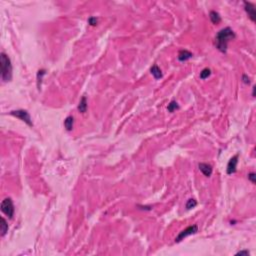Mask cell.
Masks as SVG:
<instances>
[{
    "label": "cell",
    "instance_id": "17",
    "mask_svg": "<svg viewBox=\"0 0 256 256\" xmlns=\"http://www.w3.org/2000/svg\"><path fill=\"white\" fill-rule=\"evenodd\" d=\"M210 74H211V70L209 69V68H204L201 72H200V78L201 79H206V78H208L209 76H210Z\"/></svg>",
    "mask_w": 256,
    "mask_h": 256
},
{
    "label": "cell",
    "instance_id": "12",
    "mask_svg": "<svg viewBox=\"0 0 256 256\" xmlns=\"http://www.w3.org/2000/svg\"><path fill=\"white\" fill-rule=\"evenodd\" d=\"M77 109L79 112H81V113H85V112L87 111V99L85 96H83L82 98L80 99Z\"/></svg>",
    "mask_w": 256,
    "mask_h": 256
},
{
    "label": "cell",
    "instance_id": "13",
    "mask_svg": "<svg viewBox=\"0 0 256 256\" xmlns=\"http://www.w3.org/2000/svg\"><path fill=\"white\" fill-rule=\"evenodd\" d=\"M209 17H210V20L213 24H218L221 21V16H220V14L216 11H210Z\"/></svg>",
    "mask_w": 256,
    "mask_h": 256
},
{
    "label": "cell",
    "instance_id": "1",
    "mask_svg": "<svg viewBox=\"0 0 256 256\" xmlns=\"http://www.w3.org/2000/svg\"><path fill=\"white\" fill-rule=\"evenodd\" d=\"M236 35L230 27H225L217 32L215 36V46L222 53H226L228 42L235 39Z\"/></svg>",
    "mask_w": 256,
    "mask_h": 256
},
{
    "label": "cell",
    "instance_id": "6",
    "mask_svg": "<svg viewBox=\"0 0 256 256\" xmlns=\"http://www.w3.org/2000/svg\"><path fill=\"white\" fill-rule=\"evenodd\" d=\"M237 163H238V155H234L231 159L229 160L227 164V169L226 172L228 175H231V174L235 173L237 170Z\"/></svg>",
    "mask_w": 256,
    "mask_h": 256
},
{
    "label": "cell",
    "instance_id": "20",
    "mask_svg": "<svg viewBox=\"0 0 256 256\" xmlns=\"http://www.w3.org/2000/svg\"><path fill=\"white\" fill-rule=\"evenodd\" d=\"M248 179H249V180L251 181L252 183H255V182H256V175H255V173H254V172L249 173V174H248Z\"/></svg>",
    "mask_w": 256,
    "mask_h": 256
},
{
    "label": "cell",
    "instance_id": "4",
    "mask_svg": "<svg viewBox=\"0 0 256 256\" xmlns=\"http://www.w3.org/2000/svg\"><path fill=\"white\" fill-rule=\"evenodd\" d=\"M1 211L6 215V216L11 219L14 215V205L11 198H5L1 202Z\"/></svg>",
    "mask_w": 256,
    "mask_h": 256
},
{
    "label": "cell",
    "instance_id": "5",
    "mask_svg": "<svg viewBox=\"0 0 256 256\" xmlns=\"http://www.w3.org/2000/svg\"><path fill=\"white\" fill-rule=\"evenodd\" d=\"M198 232V226L197 225H192V226H189L186 229L182 230V231L178 234V236L175 238V242L179 243L181 242L182 240H184V238H186L187 236H190V235H193Z\"/></svg>",
    "mask_w": 256,
    "mask_h": 256
},
{
    "label": "cell",
    "instance_id": "9",
    "mask_svg": "<svg viewBox=\"0 0 256 256\" xmlns=\"http://www.w3.org/2000/svg\"><path fill=\"white\" fill-rule=\"evenodd\" d=\"M193 56V54L190 52V51H188V50H180L179 51V53H178V60L179 61H181V62H183V61H186L188 59H190L191 57Z\"/></svg>",
    "mask_w": 256,
    "mask_h": 256
},
{
    "label": "cell",
    "instance_id": "8",
    "mask_svg": "<svg viewBox=\"0 0 256 256\" xmlns=\"http://www.w3.org/2000/svg\"><path fill=\"white\" fill-rule=\"evenodd\" d=\"M199 170H200L206 177H210L212 174V166L208 163H199Z\"/></svg>",
    "mask_w": 256,
    "mask_h": 256
},
{
    "label": "cell",
    "instance_id": "2",
    "mask_svg": "<svg viewBox=\"0 0 256 256\" xmlns=\"http://www.w3.org/2000/svg\"><path fill=\"white\" fill-rule=\"evenodd\" d=\"M0 67H1V78L4 82H8L12 79V64L8 56L2 52L0 54Z\"/></svg>",
    "mask_w": 256,
    "mask_h": 256
},
{
    "label": "cell",
    "instance_id": "3",
    "mask_svg": "<svg viewBox=\"0 0 256 256\" xmlns=\"http://www.w3.org/2000/svg\"><path fill=\"white\" fill-rule=\"evenodd\" d=\"M10 114L12 116L16 117V118H19L20 120L24 121L28 126L32 127L33 126V122L31 117H30V114L28 113V111L23 110V109H18V110H13L10 112Z\"/></svg>",
    "mask_w": 256,
    "mask_h": 256
},
{
    "label": "cell",
    "instance_id": "11",
    "mask_svg": "<svg viewBox=\"0 0 256 256\" xmlns=\"http://www.w3.org/2000/svg\"><path fill=\"white\" fill-rule=\"evenodd\" d=\"M150 72L151 74L153 75V77L155 79H160L162 77V72H161V69L158 67L157 65H153L151 69H150Z\"/></svg>",
    "mask_w": 256,
    "mask_h": 256
},
{
    "label": "cell",
    "instance_id": "16",
    "mask_svg": "<svg viewBox=\"0 0 256 256\" xmlns=\"http://www.w3.org/2000/svg\"><path fill=\"white\" fill-rule=\"evenodd\" d=\"M1 236H4L6 232L8 231V224H7V221L5 220V218H1Z\"/></svg>",
    "mask_w": 256,
    "mask_h": 256
},
{
    "label": "cell",
    "instance_id": "18",
    "mask_svg": "<svg viewBox=\"0 0 256 256\" xmlns=\"http://www.w3.org/2000/svg\"><path fill=\"white\" fill-rule=\"evenodd\" d=\"M197 205V202L195 199H188L187 200V203H186V209H191V208H194Z\"/></svg>",
    "mask_w": 256,
    "mask_h": 256
},
{
    "label": "cell",
    "instance_id": "14",
    "mask_svg": "<svg viewBox=\"0 0 256 256\" xmlns=\"http://www.w3.org/2000/svg\"><path fill=\"white\" fill-rule=\"evenodd\" d=\"M45 73H46V70H45V69L39 70V71H38V73H37V87H38V89H39V90H40V88H41L42 79H43V76L45 75Z\"/></svg>",
    "mask_w": 256,
    "mask_h": 256
},
{
    "label": "cell",
    "instance_id": "21",
    "mask_svg": "<svg viewBox=\"0 0 256 256\" xmlns=\"http://www.w3.org/2000/svg\"><path fill=\"white\" fill-rule=\"evenodd\" d=\"M242 80H243V82H244L245 84H250V79H249V77H248V76H247L246 74H244V75L242 76Z\"/></svg>",
    "mask_w": 256,
    "mask_h": 256
},
{
    "label": "cell",
    "instance_id": "15",
    "mask_svg": "<svg viewBox=\"0 0 256 256\" xmlns=\"http://www.w3.org/2000/svg\"><path fill=\"white\" fill-rule=\"evenodd\" d=\"M179 108H180V107H179L178 103H177L175 100L170 101V103L168 104V106H167V110L169 111V112H171V113L175 111V110H178Z\"/></svg>",
    "mask_w": 256,
    "mask_h": 256
},
{
    "label": "cell",
    "instance_id": "22",
    "mask_svg": "<svg viewBox=\"0 0 256 256\" xmlns=\"http://www.w3.org/2000/svg\"><path fill=\"white\" fill-rule=\"evenodd\" d=\"M250 253H249V251L248 250H242V251H239V252H237L236 253V255H246V256H248Z\"/></svg>",
    "mask_w": 256,
    "mask_h": 256
},
{
    "label": "cell",
    "instance_id": "10",
    "mask_svg": "<svg viewBox=\"0 0 256 256\" xmlns=\"http://www.w3.org/2000/svg\"><path fill=\"white\" fill-rule=\"evenodd\" d=\"M73 125H74V118L73 116H67L64 120V127L66 128L67 131H71L73 129Z\"/></svg>",
    "mask_w": 256,
    "mask_h": 256
},
{
    "label": "cell",
    "instance_id": "23",
    "mask_svg": "<svg viewBox=\"0 0 256 256\" xmlns=\"http://www.w3.org/2000/svg\"><path fill=\"white\" fill-rule=\"evenodd\" d=\"M255 88H256V87L253 86V91H252V95H253V96H255Z\"/></svg>",
    "mask_w": 256,
    "mask_h": 256
},
{
    "label": "cell",
    "instance_id": "7",
    "mask_svg": "<svg viewBox=\"0 0 256 256\" xmlns=\"http://www.w3.org/2000/svg\"><path fill=\"white\" fill-rule=\"evenodd\" d=\"M243 4H244V9H245V11L247 12L249 18L251 19L253 22H255V20H256V11H255L254 5L252 3H250V2H247V1H244Z\"/></svg>",
    "mask_w": 256,
    "mask_h": 256
},
{
    "label": "cell",
    "instance_id": "19",
    "mask_svg": "<svg viewBox=\"0 0 256 256\" xmlns=\"http://www.w3.org/2000/svg\"><path fill=\"white\" fill-rule=\"evenodd\" d=\"M97 23H98V19L96 17H90L88 19V24L91 25V26H96Z\"/></svg>",
    "mask_w": 256,
    "mask_h": 256
}]
</instances>
